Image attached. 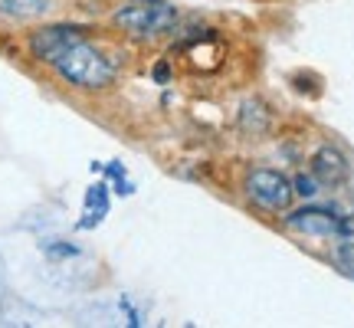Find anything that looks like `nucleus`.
<instances>
[{
	"mask_svg": "<svg viewBox=\"0 0 354 328\" xmlns=\"http://www.w3.org/2000/svg\"><path fill=\"white\" fill-rule=\"evenodd\" d=\"M56 73L66 79V82H73L79 89H105L109 82L115 79V66L102 56L92 43L86 39H76V43H69L56 60Z\"/></svg>",
	"mask_w": 354,
	"mask_h": 328,
	"instance_id": "nucleus-1",
	"label": "nucleus"
},
{
	"mask_svg": "<svg viewBox=\"0 0 354 328\" xmlns=\"http://www.w3.org/2000/svg\"><path fill=\"white\" fill-rule=\"evenodd\" d=\"M177 20V10L167 7V3H135V7H125V10L115 13V24L128 30L131 37H158L171 30Z\"/></svg>",
	"mask_w": 354,
	"mask_h": 328,
	"instance_id": "nucleus-2",
	"label": "nucleus"
},
{
	"mask_svg": "<svg viewBox=\"0 0 354 328\" xmlns=\"http://www.w3.org/2000/svg\"><path fill=\"white\" fill-rule=\"evenodd\" d=\"M246 194L263 210H286L295 190L289 177H282L279 171H253L246 177Z\"/></svg>",
	"mask_w": 354,
	"mask_h": 328,
	"instance_id": "nucleus-3",
	"label": "nucleus"
},
{
	"mask_svg": "<svg viewBox=\"0 0 354 328\" xmlns=\"http://www.w3.org/2000/svg\"><path fill=\"white\" fill-rule=\"evenodd\" d=\"M76 39H82V30H79V26H43V30H37V33L30 37V50H33L37 60L53 66V60H56L69 43H76Z\"/></svg>",
	"mask_w": 354,
	"mask_h": 328,
	"instance_id": "nucleus-4",
	"label": "nucleus"
},
{
	"mask_svg": "<svg viewBox=\"0 0 354 328\" xmlns=\"http://www.w3.org/2000/svg\"><path fill=\"white\" fill-rule=\"evenodd\" d=\"M338 220L342 217H335L325 207H302V210H292L286 217V227L292 233H305V237H335Z\"/></svg>",
	"mask_w": 354,
	"mask_h": 328,
	"instance_id": "nucleus-5",
	"label": "nucleus"
},
{
	"mask_svg": "<svg viewBox=\"0 0 354 328\" xmlns=\"http://www.w3.org/2000/svg\"><path fill=\"white\" fill-rule=\"evenodd\" d=\"M312 174L318 177V184H342V181H348L351 167L338 148H318L312 158Z\"/></svg>",
	"mask_w": 354,
	"mask_h": 328,
	"instance_id": "nucleus-6",
	"label": "nucleus"
},
{
	"mask_svg": "<svg viewBox=\"0 0 354 328\" xmlns=\"http://www.w3.org/2000/svg\"><path fill=\"white\" fill-rule=\"evenodd\" d=\"M50 10V0H0V13L10 17H39Z\"/></svg>",
	"mask_w": 354,
	"mask_h": 328,
	"instance_id": "nucleus-7",
	"label": "nucleus"
},
{
	"mask_svg": "<svg viewBox=\"0 0 354 328\" xmlns=\"http://www.w3.org/2000/svg\"><path fill=\"white\" fill-rule=\"evenodd\" d=\"M335 240H338V256L342 259H354V214L338 220Z\"/></svg>",
	"mask_w": 354,
	"mask_h": 328,
	"instance_id": "nucleus-8",
	"label": "nucleus"
},
{
	"mask_svg": "<svg viewBox=\"0 0 354 328\" xmlns=\"http://www.w3.org/2000/svg\"><path fill=\"white\" fill-rule=\"evenodd\" d=\"M292 190H295L299 197H315V194H318V177L315 174H312V177L299 174L295 181H292Z\"/></svg>",
	"mask_w": 354,
	"mask_h": 328,
	"instance_id": "nucleus-9",
	"label": "nucleus"
},
{
	"mask_svg": "<svg viewBox=\"0 0 354 328\" xmlns=\"http://www.w3.org/2000/svg\"><path fill=\"white\" fill-rule=\"evenodd\" d=\"M154 76H158L161 82H165V79H167V66H158V69H154Z\"/></svg>",
	"mask_w": 354,
	"mask_h": 328,
	"instance_id": "nucleus-10",
	"label": "nucleus"
}]
</instances>
